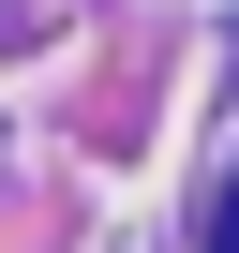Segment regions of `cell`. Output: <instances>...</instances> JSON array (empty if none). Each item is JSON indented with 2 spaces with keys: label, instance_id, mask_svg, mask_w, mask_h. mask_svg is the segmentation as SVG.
<instances>
[{
  "label": "cell",
  "instance_id": "1",
  "mask_svg": "<svg viewBox=\"0 0 239 253\" xmlns=\"http://www.w3.org/2000/svg\"><path fill=\"white\" fill-rule=\"evenodd\" d=\"M209 253H239V194H224V223H209Z\"/></svg>",
  "mask_w": 239,
  "mask_h": 253
}]
</instances>
